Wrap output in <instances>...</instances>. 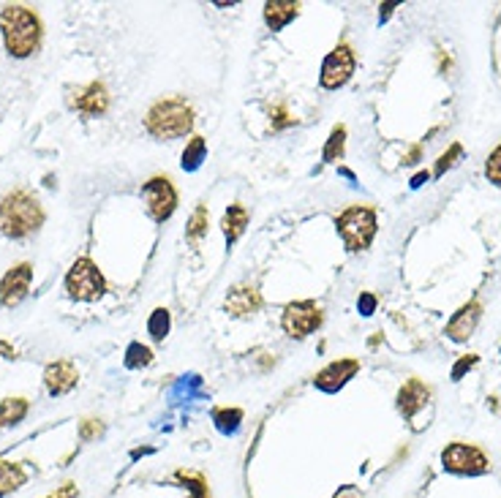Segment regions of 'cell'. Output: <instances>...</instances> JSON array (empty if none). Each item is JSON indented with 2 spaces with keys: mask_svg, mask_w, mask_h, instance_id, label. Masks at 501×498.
I'll use <instances>...</instances> for the list:
<instances>
[{
  "mask_svg": "<svg viewBox=\"0 0 501 498\" xmlns=\"http://www.w3.org/2000/svg\"><path fill=\"white\" fill-rule=\"evenodd\" d=\"M145 129L150 137L169 142V139H180L188 131L194 129V109L185 98L180 96H169L156 101L148 114H145Z\"/></svg>",
  "mask_w": 501,
  "mask_h": 498,
  "instance_id": "1",
  "label": "cell"
},
{
  "mask_svg": "<svg viewBox=\"0 0 501 498\" xmlns=\"http://www.w3.org/2000/svg\"><path fill=\"white\" fill-rule=\"evenodd\" d=\"M0 33L12 57H30L41 44V20L28 6H6L0 14Z\"/></svg>",
  "mask_w": 501,
  "mask_h": 498,
  "instance_id": "2",
  "label": "cell"
},
{
  "mask_svg": "<svg viewBox=\"0 0 501 498\" xmlns=\"http://www.w3.org/2000/svg\"><path fill=\"white\" fill-rule=\"evenodd\" d=\"M41 224H44V210L33 194L17 189L0 199V232L6 237H14V240L28 237L38 232Z\"/></svg>",
  "mask_w": 501,
  "mask_h": 498,
  "instance_id": "3",
  "label": "cell"
},
{
  "mask_svg": "<svg viewBox=\"0 0 501 498\" xmlns=\"http://www.w3.org/2000/svg\"><path fill=\"white\" fill-rule=\"evenodd\" d=\"M335 226H338V234L346 245V251L360 254L370 248L376 229H379V221H376V210L370 205H352L338 215Z\"/></svg>",
  "mask_w": 501,
  "mask_h": 498,
  "instance_id": "4",
  "label": "cell"
},
{
  "mask_svg": "<svg viewBox=\"0 0 501 498\" xmlns=\"http://www.w3.org/2000/svg\"><path fill=\"white\" fill-rule=\"evenodd\" d=\"M66 291L72 300H80V302H93V300L104 297L106 281H104L98 265L88 257H80L72 265V270L66 273Z\"/></svg>",
  "mask_w": 501,
  "mask_h": 498,
  "instance_id": "5",
  "label": "cell"
},
{
  "mask_svg": "<svg viewBox=\"0 0 501 498\" xmlns=\"http://www.w3.org/2000/svg\"><path fill=\"white\" fill-rule=\"evenodd\" d=\"M322 308L313 302V300H297L289 302L284 308V317H281V327L289 338H308L310 333H317L322 327Z\"/></svg>",
  "mask_w": 501,
  "mask_h": 498,
  "instance_id": "6",
  "label": "cell"
},
{
  "mask_svg": "<svg viewBox=\"0 0 501 498\" xmlns=\"http://www.w3.org/2000/svg\"><path fill=\"white\" fill-rule=\"evenodd\" d=\"M442 466L445 471L458 474V477H480L490 468V460L480 447L466 444V442H453L442 452Z\"/></svg>",
  "mask_w": 501,
  "mask_h": 498,
  "instance_id": "7",
  "label": "cell"
},
{
  "mask_svg": "<svg viewBox=\"0 0 501 498\" xmlns=\"http://www.w3.org/2000/svg\"><path fill=\"white\" fill-rule=\"evenodd\" d=\"M142 199L156 224L169 221L177 210V191L166 174H156L142 185Z\"/></svg>",
  "mask_w": 501,
  "mask_h": 498,
  "instance_id": "8",
  "label": "cell"
},
{
  "mask_svg": "<svg viewBox=\"0 0 501 498\" xmlns=\"http://www.w3.org/2000/svg\"><path fill=\"white\" fill-rule=\"evenodd\" d=\"M354 66H357V57L352 52L349 44H338L322 63V74H319V82L325 90H338L344 88L352 74H354Z\"/></svg>",
  "mask_w": 501,
  "mask_h": 498,
  "instance_id": "9",
  "label": "cell"
},
{
  "mask_svg": "<svg viewBox=\"0 0 501 498\" xmlns=\"http://www.w3.org/2000/svg\"><path fill=\"white\" fill-rule=\"evenodd\" d=\"M357 370H360V359L341 357V359H333L330 365H325L317 376H313V384H317L322 392H338L341 387L349 384V379H354Z\"/></svg>",
  "mask_w": 501,
  "mask_h": 498,
  "instance_id": "10",
  "label": "cell"
},
{
  "mask_svg": "<svg viewBox=\"0 0 501 498\" xmlns=\"http://www.w3.org/2000/svg\"><path fill=\"white\" fill-rule=\"evenodd\" d=\"M69 104H72V109H77L88 117H98L109 109V90L104 82H90V85L74 88L69 96Z\"/></svg>",
  "mask_w": 501,
  "mask_h": 498,
  "instance_id": "11",
  "label": "cell"
},
{
  "mask_svg": "<svg viewBox=\"0 0 501 498\" xmlns=\"http://www.w3.org/2000/svg\"><path fill=\"white\" fill-rule=\"evenodd\" d=\"M480 319H482V302L480 300H469L466 305H461L455 314H453V319L447 322L445 335L450 341H455V343H466L474 335Z\"/></svg>",
  "mask_w": 501,
  "mask_h": 498,
  "instance_id": "12",
  "label": "cell"
},
{
  "mask_svg": "<svg viewBox=\"0 0 501 498\" xmlns=\"http://www.w3.org/2000/svg\"><path fill=\"white\" fill-rule=\"evenodd\" d=\"M30 281H33V267H30L28 262L12 267V270L4 275V281H0V305H6V308L20 305V302L28 297Z\"/></svg>",
  "mask_w": 501,
  "mask_h": 498,
  "instance_id": "13",
  "label": "cell"
},
{
  "mask_svg": "<svg viewBox=\"0 0 501 498\" xmlns=\"http://www.w3.org/2000/svg\"><path fill=\"white\" fill-rule=\"evenodd\" d=\"M224 308H226V314L242 319V317H250V314H257V310L262 308V294L257 286H250V283H237L229 289L226 300H224Z\"/></svg>",
  "mask_w": 501,
  "mask_h": 498,
  "instance_id": "14",
  "label": "cell"
},
{
  "mask_svg": "<svg viewBox=\"0 0 501 498\" xmlns=\"http://www.w3.org/2000/svg\"><path fill=\"white\" fill-rule=\"evenodd\" d=\"M77 382H80V373H77L74 362H69V359L49 362L44 370V387L49 395H66L77 387Z\"/></svg>",
  "mask_w": 501,
  "mask_h": 498,
  "instance_id": "15",
  "label": "cell"
},
{
  "mask_svg": "<svg viewBox=\"0 0 501 498\" xmlns=\"http://www.w3.org/2000/svg\"><path fill=\"white\" fill-rule=\"evenodd\" d=\"M430 401V387L422 382V379H409L401 390H398V398H395V406L398 411L406 417V419H414L417 411H422Z\"/></svg>",
  "mask_w": 501,
  "mask_h": 498,
  "instance_id": "16",
  "label": "cell"
},
{
  "mask_svg": "<svg viewBox=\"0 0 501 498\" xmlns=\"http://www.w3.org/2000/svg\"><path fill=\"white\" fill-rule=\"evenodd\" d=\"M297 14H300V4H292V0H270V4H265V25L270 30L286 28Z\"/></svg>",
  "mask_w": 501,
  "mask_h": 498,
  "instance_id": "17",
  "label": "cell"
},
{
  "mask_svg": "<svg viewBox=\"0 0 501 498\" xmlns=\"http://www.w3.org/2000/svg\"><path fill=\"white\" fill-rule=\"evenodd\" d=\"M245 226H248V210H245L240 202L229 205V210L224 213V221H221V229H224L226 242H229V245L237 242V240L242 237Z\"/></svg>",
  "mask_w": 501,
  "mask_h": 498,
  "instance_id": "18",
  "label": "cell"
},
{
  "mask_svg": "<svg viewBox=\"0 0 501 498\" xmlns=\"http://www.w3.org/2000/svg\"><path fill=\"white\" fill-rule=\"evenodd\" d=\"M28 479L25 468L20 463H12V460H0V495H9L14 493L17 487H22Z\"/></svg>",
  "mask_w": 501,
  "mask_h": 498,
  "instance_id": "19",
  "label": "cell"
},
{
  "mask_svg": "<svg viewBox=\"0 0 501 498\" xmlns=\"http://www.w3.org/2000/svg\"><path fill=\"white\" fill-rule=\"evenodd\" d=\"M174 479L188 490V495L191 498H210V487H208V479L205 474L200 471H174Z\"/></svg>",
  "mask_w": 501,
  "mask_h": 498,
  "instance_id": "20",
  "label": "cell"
},
{
  "mask_svg": "<svg viewBox=\"0 0 501 498\" xmlns=\"http://www.w3.org/2000/svg\"><path fill=\"white\" fill-rule=\"evenodd\" d=\"M28 401L25 398H6L0 401V427H9V425H17L25 419L28 414Z\"/></svg>",
  "mask_w": 501,
  "mask_h": 498,
  "instance_id": "21",
  "label": "cell"
},
{
  "mask_svg": "<svg viewBox=\"0 0 501 498\" xmlns=\"http://www.w3.org/2000/svg\"><path fill=\"white\" fill-rule=\"evenodd\" d=\"M205 156H208V142L202 139V137H194L191 142L185 145V150H183V169L185 172H197L200 166H202V161H205Z\"/></svg>",
  "mask_w": 501,
  "mask_h": 498,
  "instance_id": "22",
  "label": "cell"
},
{
  "mask_svg": "<svg viewBox=\"0 0 501 498\" xmlns=\"http://www.w3.org/2000/svg\"><path fill=\"white\" fill-rule=\"evenodd\" d=\"M344 153H346V126H338L330 131V137H327V145H325V153H322V161L325 164H335V161H341L344 158Z\"/></svg>",
  "mask_w": 501,
  "mask_h": 498,
  "instance_id": "23",
  "label": "cell"
},
{
  "mask_svg": "<svg viewBox=\"0 0 501 498\" xmlns=\"http://www.w3.org/2000/svg\"><path fill=\"white\" fill-rule=\"evenodd\" d=\"M208 224H210V213H208V205H205V202H200V205H197V210L191 213V218H188V226H185V237L191 240V242H197L200 237H205V234H208Z\"/></svg>",
  "mask_w": 501,
  "mask_h": 498,
  "instance_id": "24",
  "label": "cell"
},
{
  "mask_svg": "<svg viewBox=\"0 0 501 498\" xmlns=\"http://www.w3.org/2000/svg\"><path fill=\"white\" fill-rule=\"evenodd\" d=\"M461 158H463V145H461V142H453L442 156H438V161H436V166H433V177H442V174H447L450 169H455V166L461 164Z\"/></svg>",
  "mask_w": 501,
  "mask_h": 498,
  "instance_id": "25",
  "label": "cell"
},
{
  "mask_svg": "<svg viewBox=\"0 0 501 498\" xmlns=\"http://www.w3.org/2000/svg\"><path fill=\"white\" fill-rule=\"evenodd\" d=\"M213 422L221 433H237L242 422V409H216Z\"/></svg>",
  "mask_w": 501,
  "mask_h": 498,
  "instance_id": "26",
  "label": "cell"
},
{
  "mask_svg": "<svg viewBox=\"0 0 501 498\" xmlns=\"http://www.w3.org/2000/svg\"><path fill=\"white\" fill-rule=\"evenodd\" d=\"M169 327H172V319H169V310L166 308H156L153 317L148 322V333L156 338V341H164L169 335Z\"/></svg>",
  "mask_w": 501,
  "mask_h": 498,
  "instance_id": "27",
  "label": "cell"
},
{
  "mask_svg": "<svg viewBox=\"0 0 501 498\" xmlns=\"http://www.w3.org/2000/svg\"><path fill=\"white\" fill-rule=\"evenodd\" d=\"M267 114H270V122H273V131H281V129H289L297 122V117L289 112L286 104H270L267 106Z\"/></svg>",
  "mask_w": 501,
  "mask_h": 498,
  "instance_id": "28",
  "label": "cell"
},
{
  "mask_svg": "<svg viewBox=\"0 0 501 498\" xmlns=\"http://www.w3.org/2000/svg\"><path fill=\"white\" fill-rule=\"evenodd\" d=\"M153 362V351L142 343H132L129 351H125V365L129 367H142V365H150Z\"/></svg>",
  "mask_w": 501,
  "mask_h": 498,
  "instance_id": "29",
  "label": "cell"
},
{
  "mask_svg": "<svg viewBox=\"0 0 501 498\" xmlns=\"http://www.w3.org/2000/svg\"><path fill=\"white\" fill-rule=\"evenodd\" d=\"M485 177L493 185H501V145L488 156V161H485Z\"/></svg>",
  "mask_w": 501,
  "mask_h": 498,
  "instance_id": "30",
  "label": "cell"
},
{
  "mask_svg": "<svg viewBox=\"0 0 501 498\" xmlns=\"http://www.w3.org/2000/svg\"><path fill=\"white\" fill-rule=\"evenodd\" d=\"M477 362H480V354H466V357H461V359L453 365V373H450L453 382H461V379H463V373H469Z\"/></svg>",
  "mask_w": 501,
  "mask_h": 498,
  "instance_id": "31",
  "label": "cell"
},
{
  "mask_svg": "<svg viewBox=\"0 0 501 498\" xmlns=\"http://www.w3.org/2000/svg\"><path fill=\"white\" fill-rule=\"evenodd\" d=\"M101 433H104V425H101V419H85V422L80 425V439H82V442L98 439Z\"/></svg>",
  "mask_w": 501,
  "mask_h": 498,
  "instance_id": "32",
  "label": "cell"
},
{
  "mask_svg": "<svg viewBox=\"0 0 501 498\" xmlns=\"http://www.w3.org/2000/svg\"><path fill=\"white\" fill-rule=\"evenodd\" d=\"M357 308H360V314H362V317H370L373 310H376V297H373V294H360Z\"/></svg>",
  "mask_w": 501,
  "mask_h": 498,
  "instance_id": "33",
  "label": "cell"
},
{
  "mask_svg": "<svg viewBox=\"0 0 501 498\" xmlns=\"http://www.w3.org/2000/svg\"><path fill=\"white\" fill-rule=\"evenodd\" d=\"M77 485L74 482H66V485H63V487H57L55 493H49L47 498H77Z\"/></svg>",
  "mask_w": 501,
  "mask_h": 498,
  "instance_id": "34",
  "label": "cell"
},
{
  "mask_svg": "<svg viewBox=\"0 0 501 498\" xmlns=\"http://www.w3.org/2000/svg\"><path fill=\"white\" fill-rule=\"evenodd\" d=\"M420 158H422V145L417 142V145H412V148H409V153L403 156V164H417Z\"/></svg>",
  "mask_w": 501,
  "mask_h": 498,
  "instance_id": "35",
  "label": "cell"
},
{
  "mask_svg": "<svg viewBox=\"0 0 501 498\" xmlns=\"http://www.w3.org/2000/svg\"><path fill=\"white\" fill-rule=\"evenodd\" d=\"M430 180V172L425 169V172H417L414 177H412V189H420V185H425Z\"/></svg>",
  "mask_w": 501,
  "mask_h": 498,
  "instance_id": "36",
  "label": "cell"
},
{
  "mask_svg": "<svg viewBox=\"0 0 501 498\" xmlns=\"http://www.w3.org/2000/svg\"><path fill=\"white\" fill-rule=\"evenodd\" d=\"M393 12H395V4H385V6H382V12H379V20H382V22H387V17H390Z\"/></svg>",
  "mask_w": 501,
  "mask_h": 498,
  "instance_id": "37",
  "label": "cell"
},
{
  "mask_svg": "<svg viewBox=\"0 0 501 498\" xmlns=\"http://www.w3.org/2000/svg\"><path fill=\"white\" fill-rule=\"evenodd\" d=\"M0 354H6V357H14V349L9 343H0Z\"/></svg>",
  "mask_w": 501,
  "mask_h": 498,
  "instance_id": "38",
  "label": "cell"
},
{
  "mask_svg": "<svg viewBox=\"0 0 501 498\" xmlns=\"http://www.w3.org/2000/svg\"><path fill=\"white\" fill-rule=\"evenodd\" d=\"M338 498H357V495H352V493H346V495H338Z\"/></svg>",
  "mask_w": 501,
  "mask_h": 498,
  "instance_id": "39",
  "label": "cell"
}]
</instances>
